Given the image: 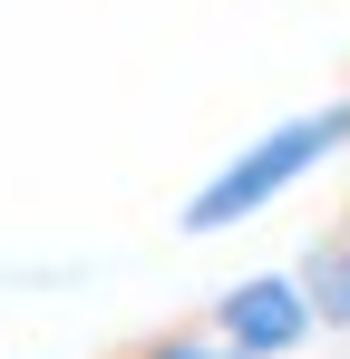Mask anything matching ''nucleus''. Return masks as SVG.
<instances>
[{"mask_svg":"<svg viewBox=\"0 0 350 359\" xmlns=\"http://www.w3.org/2000/svg\"><path fill=\"white\" fill-rule=\"evenodd\" d=\"M331 156H350V88L341 97H321V107H292V117H273L263 136H243L214 175L185 194V214H175V233H233V224H253V214H273L302 175H321Z\"/></svg>","mask_w":350,"mask_h":359,"instance_id":"nucleus-1","label":"nucleus"},{"mask_svg":"<svg viewBox=\"0 0 350 359\" xmlns=\"http://www.w3.org/2000/svg\"><path fill=\"white\" fill-rule=\"evenodd\" d=\"M311 330H321V301L302 272H253V282L214 292V340L243 359H292Z\"/></svg>","mask_w":350,"mask_h":359,"instance_id":"nucleus-2","label":"nucleus"},{"mask_svg":"<svg viewBox=\"0 0 350 359\" xmlns=\"http://www.w3.org/2000/svg\"><path fill=\"white\" fill-rule=\"evenodd\" d=\"M108 359H243V350H224L214 330H136V340H117Z\"/></svg>","mask_w":350,"mask_h":359,"instance_id":"nucleus-4","label":"nucleus"},{"mask_svg":"<svg viewBox=\"0 0 350 359\" xmlns=\"http://www.w3.org/2000/svg\"><path fill=\"white\" fill-rule=\"evenodd\" d=\"M302 282H311V301H321V330H350V214H341L321 243H311Z\"/></svg>","mask_w":350,"mask_h":359,"instance_id":"nucleus-3","label":"nucleus"}]
</instances>
